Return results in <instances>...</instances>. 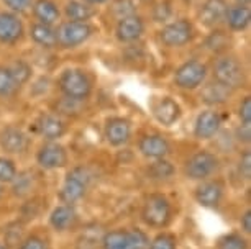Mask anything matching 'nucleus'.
<instances>
[{"label": "nucleus", "instance_id": "obj_25", "mask_svg": "<svg viewBox=\"0 0 251 249\" xmlns=\"http://www.w3.org/2000/svg\"><path fill=\"white\" fill-rule=\"evenodd\" d=\"M31 38L35 43L45 46V48H53V46L58 45V41H56V31L50 25H43V23L31 26Z\"/></svg>", "mask_w": 251, "mask_h": 249}, {"label": "nucleus", "instance_id": "obj_15", "mask_svg": "<svg viewBox=\"0 0 251 249\" xmlns=\"http://www.w3.org/2000/svg\"><path fill=\"white\" fill-rule=\"evenodd\" d=\"M131 126L123 118H112L105 125V138L112 146H122L130 139Z\"/></svg>", "mask_w": 251, "mask_h": 249}, {"label": "nucleus", "instance_id": "obj_31", "mask_svg": "<svg viewBox=\"0 0 251 249\" xmlns=\"http://www.w3.org/2000/svg\"><path fill=\"white\" fill-rule=\"evenodd\" d=\"M17 177V167L13 161L0 158V182H13Z\"/></svg>", "mask_w": 251, "mask_h": 249}, {"label": "nucleus", "instance_id": "obj_39", "mask_svg": "<svg viewBox=\"0 0 251 249\" xmlns=\"http://www.w3.org/2000/svg\"><path fill=\"white\" fill-rule=\"evenodd\" d=\"M241 228H243L245 233H251V211L250 210L241 217Z\"/></svg>", "mask_w": 251, "mask_h": 249}, {"label": "nucleus", "instance_id": "obj_10", "mask_svg": "<svg viewBox=\"0 0 251 249\" xmlns=\"http://www.w3.org/2000/svg\"><path fill=\"white\" fill-rule=\"evenodd\" d=\"M38 164L45 169H58L66 166L68 162V154L66 149L58 143H48L38 151Z\"/></svg>", "mask_w": 251, "mask_h": 249}, {"label": "nucleus", "instance_id": "obj_2", "mask_svg": "<svg viewBox=\"0 0 251 249\" xmlns=\"http://www.w3.org/2000/svg\"><path fill=\"white\" fill-rule=\"evenodd\" d=\"M214 77L215 81L225 86L226 89L233 91V89L243 87L245 84V70L238 61L231 56L222 58L217 61L215 68H214Z\"/></svg>", "mask_w": 251, "mask_h": 249}, {"label": "nucleus", "instance_id": "obj_34", "mask_svg": "<svg viewBox=\"0 0 251 249\" xmlns=\"http://www.w3.org/2000/svg\"><path fill=\"white\" fill-rule=\"evenodd\" d=\"M240 118L245 125H251V98L246 97L240 105Z\"/></svg>", "mask_w": 251, "mask_h": 249}, {"label": "nucleus", "instance_id": "obj_24", "mask_svg": "<svg viewBox=\"0 0 251 249\" xmlns=\"http://www.w3.org/2000/svg\"><path fill=\"white\" fill-rule=\"evenodd\" d=\"M33 13L43 25H53L59 18V10L51 0H38L33 5Z\"/></svg>", "mask_w": 251, "mask_h": 249}, {"label": "nucleus", "instance_id": "obj_17", "mask_svg": "<svg viewBox=\"0 0 251 249\" xmlns=\"http://www.w3.org/2000/svg\"><path fill=\"white\" fill-rule=\"evenodd\" d=\"M222 195H224V187L220 182H203L202 185L197 187L196 199L202 206L214 208L220 204Z\"/></svg>", "mask_w": 251, "mask_h": 249}, {"label": "nucleus", "instance_id": "obj_20", "mask_svg": "<svg viewBox=\"0 0 251 249\" xmlns=\"http://www.w3.org/2000/svg\"><path fill=\"white\" fill-rule=\"evenodd\" d=\"M38 130L46 139H58L66 133L64 121L56 115H43L38 121Z\"/></svg>", "mask_w": 251, "mask_h": 249}, {"label": "nucleus", "instance_id": "obj_13", "mask_svg": "<svg viewBox=\"0 0 251 249\" xmlns=\"http://www.w3.org/2000/svg\"><path fill=\"white\" fill-rule=\"evenodd\" d=\"M145 31L143 20L136 15H128V17H122L120 22L117 25V38L120 41H135L138 40Z\"/></svg>", "mask_w": 251, "mask_h": 249}, {"label": "nucleus", "instance_id": "obj_37", "mask_svg": "<svg viewBox=\"0 0 251 249\" xmlns=\"http://www.w3.org/2000/svg\"><path fill=\"white\" fill-rule=\"evenodd\" d=\"M20 249H46V243L43 241V239L31 236V238H28L22 243Z\"/></svg>", "mask_w": 251, "mask_h": 249}, {"label": "nucleus", "instance_id": "obj_30", "mask_svg": "<svg viewBox=\"0 0 251 249\" xmlns=\"http://www.w3.org/2000/svg\"><path fill=\"white\" fill-rule=\"evenodd\" d=\"M8 70L12 72V76L18 86H22L23 82H26L28 77H30V68H28V64H25L23 61L13 63L10 68H8Z\"/></svg>", "mask_w": 251, "mask_h": 249}, {"label": "nucleus", "instance_id": "obj_42", "mask_svg": "<svg viewBox=\"0 0 251 249\" xmlns=\"http://www.w3.org/2000/svg\"><path fill=\"white\" fill-rule=\"evenodd\" d=\"M238 2H240V3H243V5H248L250 0H238Z\"/></svg>", "mask_w": 251, "mask_h": 249}, {"label": "nucleus", "instance_id": "obj_5", "mask_svg": "<svg viewBox=\"0 0 251 249\" xmlns=\"http://www.w3.org/2000/svg\"><path fill=\"white\" fill-rule=\"evenodd\" d=\"M145 223L154 228H163L171 220V205L163 195H150L141 211Z\"/></svg>", "mask_w": 251, "mask_h": 249}, {"label": "nucleus", "instance_id": "obj_1", "mask_svg": "<svg viewBox=\"0 0 251 249\" xmlns=\"http://www.w3.org/2000/svg\"><path fill=\"white\" fill-rule=\"evenodd\" d=\"M148 238L140 229H131V231L113 229L105 233L102 238L103 249H148Z\"/></svg>", "mask_w": 251, "mask_h": 249}, {"label": "nucleus", "instance_id": "obj_43", "mask_svg": "<svg viewBox=\"0 0 251 249\" xmlns=\"http://www.w3.org/2000/svg\"><path fill=\"white\" fill-rule=\"evenodd\" d=\"M0 249H5V246H2V244H0Z\"/></svg>", "mask_w": 251, "mask_h": 249}, {"label": "nucleus", "instance_id": "obj_33", "mask_svg": "<svg viewBox=\"0 0 251 249\" xmlns=\"http://www.w3.org/2000/svg\"><path fill=\"white\" fill-rule=\"evenodd\" d=\"M150 249H176V241H174V238L171 234H158L151 244L148 246Z\"/></svg>", "mask_w": 251, "mask_h": 249}, {"label": "nucleus", "instance_id": "obj_38", "mask_svg": "<svg viewBox=\"0 0 251 249\" xmlns=\"http://www.w3.org/2000/svg\"><path fill=\"white\" fill-rule=\"evenodd\" d=\"M236 133H238V139L240 141H245V143H248L250 138H251V135H250V125H245L243 123L238 128V131H236Z\"/></svg>", "mask_w": 251, "mask_h": 249}, {"label": "nucleus", "instance_id": "obj_41", "mask_svg": "<svg viewBox=\"0 0 251 249\" xmlns=\"http://www.w3.org/2000/svg\"><path fill=\"white\" fill-rule=\"evenodd\" d=\"M86 3H103V2H107V0H84Z\"/></svg>", "mask_w": 251, "mask_h": 249}, {"label": "nucleus", "instance_id": "obj_6", "mask_svg": "<svg viewBox=\"0 0 251 249\" xmlns=\"http://www.w3.org/2000/svg\"><path fill=\"white\" fill-rule=\"evenodd\" d=\"M92 33V28L86 22H66L56 31V41L63 48H75L82 45Z\"/></svg>", "mask_w": 251, "mask_h": 249}, {"label": "nucleus", "instance_id": "obj_29", "mask_svg": "<svg viewBox=\"0 0 251 249\" xmlns=\"http://www.w3.org/2000/svg\"><path fill=\"white\" fill-rule=\"evenodd\" d=\"M248 248V244L243 238L240 236V234H226V236L220 238L219 241V249H246Z\"/></svg>", "mask_w": 251, "mask_h": 249}, {"label": "nucleus", "instance_id": "obj_19", "mask_svg": "<svg viewBox=\"0 0 251 249\" xmlns=\"http://www.w3.org/2000/svg\"><path fill=\"white\" fill-rule=\"evenodd\" d=\"M154 116L163 125L171 126L174 121H177L179 116H181V107H179L177 103L173 100V98L164 97V98H161L158 103H156Z\"/></svg>", "mask_w": 251, "mask_h": 249}, {"label": "nucleus", "instance_id": "obj_22", "mask_svg": "<svg viewBox=\"0 0 251 249\" xmlns=\"http://www.w3.org/2000/svg\"><path fill=\"white\" fill-rule=\"evenodd\" d=\"M75 210L73 208L71 205H61L58 208L53 210L50 217V222H51V226L58 231H64V229L71 228L75 222Z\"/></svg>", "mask_w": 251, "mask_h": 249}, {"label": "nucleus", "instance_id": "obj_11", "mask_svg": "<svg viewBox=\"0 0 251 249\" xmlns=\"http://www.w3.org/2000/svg\"><path fill=\"white\" fill-rule=\"evenodd\" d=\"M226 10L228 7H226L225 0H205L199 12V18H201L202 25L212 28L219 25L222 20H225Z\"/></svg>", "mask_w": 251, "mask_h": 249}, {"label": "nucleus", "instance_id": "obj_28", "mask_svg": "<svg viewBox=\"0 0 251 249\" xmlns=\"http://www.w3.org/2000/svg\"><path fill=\"white\" fill-rule=\"evenodd\" d=\"M228 45H230V38L224 31H214L205 41L207 49L214 51V53H222V51L228 48Z\"/></svg>", "mask_w": 251, "mask_h": 249}, {"label": "nucleus", "instance_id": "obj_21", "mask_svg": "<svg viewBox=\"0 0 251 249\" xmlns=\"http://www.w3.org/2000/svg\"><path fill=\"white\" fill-rule=\"evenodd\" d=\"M225 20H226L228 26L233 31L245 30V28L250 25V20H251V10H250V7L248 5H243V3H240V5L228 8V10H226Z\"/></svg>", "mask_w": 251, "mask_h": 249}, {"label": "nucleus", "instance_id": "obj_35", "mask_svg": "<svg viewBox=\"0 0 251 249\" xmlns=\"http://www.w3.org/2000/svg\"><path fill=\"white\" fill-rule=\"evenodd\" d=\"M240 174L245 179H250L251 177V154L246 151L240 159Z\"/></svg>", "mask_w": 251, "mask_h": 249}, {"label": "nucleus", "instance_id": "obj_16", "mask_svg": "<svg viewBox=\"0 0 251 249\" xmlns=\"http://www.w3.org/2000/svg\"><path fill=\"white\" fill-rule=\"evenodd\" d=\"M0 146L12 154L23 153L26 148V136L15 126H7L0 133Z\"/></svg>", "mask_w": 251, "mask_h": 249}, {"label": "nucleus", "instance_id": "obj_26", "mask_svg": "<svg viewBox=\"0 0 251 249\" xmlns=\"http://www.w3.org/2000/svg\"><path fill=\"white\" fill-rule=\"evenodd\" d=\"M66 15L71 22H86L94 15V10L87 3L82 2H69L66 5Z\"/></svg>", "mask_w": 251, "mask_h": 249}, {"label": "nucleus", "instance_id": "obj_32", "mask_svg": "<svg viewBox=\"0 0 251 249\" xmlns=\"http://www.w3.org/2000/svg\"><path fill=\"white\" fill-rule=\"evenodd\" d=\"M174 172L173 166L169 162L166 161H158L154 162L153 166L150 169V174L154 177V179H168V177H171Z\"/></svg>", "mask_w": 251, "mask_h": 249}, {"label": "nucleus", "instance_id": "obj_9", "mask_svg": "<svg viewBox=\"0 0 251 249\" xmlns=\"http://www.w3.org/2000/svg\"><path fill=\"white\" fill-rule=\"evenodd\" d=\"M194 30L187 20H176L161 30V41L169 48H179L192 40Z\"/></svg>", "mask_w": 251, "mask_h": 249}, {"label": "nucleus", "instance_id": "obj_12", "mask_svg": "<svg viewBox=\"0 0 251 249\" xmlns=\"http://www.w3.org/2000/svg\"><path fill=\"white\" fill-rule=\"evenodd\" d=\"M220 125H222V118L219 113H215V112H202L197 116L194 133H196L199 139H210L219 133Z\"/></svg>", "mask_w": 251, "mask_h": 249}, {"label": "nucleus", "instance_id": "obj_40", "mask_svg": "<svg viewBox=\"0 0 251 249\" xmlns=\"http://www.w3.org/2000/svg\"><path fill=\"white\" fill-rule=\"evenodd\" d=\"M84 244H86V246H89V248H92V243H91V241H87V239H86V238H84V239H82V241H80V243H79V246H84Z\"/></svg>", "mask_w": 251, "mask_h": 249}, {"label": "nucleus", "instance_id": "obj_4", "mask_svg": "<svg viewBox=\"0 0 251 249\" xmlns=\"http://www.w3.org/2000/svg\"><path fill=\"white\" fill-rule=\"evenodd\" d=\"M92 179V174L89 172V169L86 167H77L66 177L63 189L59 192L61 200L66 204H74L79 199H82L86 194L89 182Z\"/></svg>", "mask_w": 251, "mask_h": 249}, {"label": "nucleus", "instance_id": "obj_14", "mask_svg": "<svg viewBox=\"0 0 251 249\" xmlns=\"http://www.w3.org/2000/svg\"><path fill=\"white\" fill-rule=\"evenodd\" d=\"M23 25L15 15L0 12V43H15L22 38Z\"/></svg>", "mask_w": 251, "mask_h": 249}, {"label": "nucleus", "instance_id": "obj_7", "mask_svg": "<svg viewBox=\"0 0 251 249\" xmlns=\"http://www.w3.org/2000/svg\"><path fill=\"white\" fill-rule=\"evenodd\" d=\"M219 167V159L208 151H199L186 164V176L192 181H202L212 176Z\"/></svg>", "mask_w": 251, "mask_h": 249}, {"label": "nucleus", "instance_id": "obj_18", "mask_svg": "<svg viewBox=\"0 0 251 249\" xmlns=\"http://www.w3.org/2000/svg\"><path fill=\"white\" fill-rule=\"evenodd\" d=\"M169 143L168 139H164L163 136L158 135H151L145 136L140 141V151L146 158H153V159H163L166 154L169 153Z\"/></svg>", "mask_w": 251, "mask_h": 249}, {"label": "nucleus", "instance_id": "obj_36", "mask_svg": "<svg viewBox=\"0 0 251 249\" xmlns=\"http://www.w3.org/2000/svg\"><path fill=\"white\" fill-rule=\"evenodd\" d=\"M3 2H5L7 7H10L15 12H25L31 5V0H3Z\"/></svg>", "mask_w": 251, "mask_h": 249}, {"label": "nucleus", "instance_id": "obj_8", "mask_svg": "<svg viewBox=\"0 0 251 249\" xmlns=\"http://www.w3.org/2000/svg\"><path fill=\"white\" fill-rule=\"evenodd\" d=\"M207 76V68L199 61H189V63L182 64L181 68L176 70L174 76V82L181 89H196L203 82Z\"/></svg>", "mask_w": 251, "mask_h": 249}, {"label": "nucleus", "instance_id": "obj_3", "mask_svg": "<svg viewBox=\"0 0 251 249\" xmlns=\"http://www.w3.org/2000/svg\"><path fill=\"white\" fill-rule=\"evenodd\" d=\"M59 86L64 95L68 98H73V100H86L92 91L89 77L82 70L77 69L66 70L59 79Z\"/></svg>", "mask_w": 251, "mask_h": 249}, {"label": "nucleus", "instance_id": "obj_23", "mask_svg": "<svg viewBox=\"0 0 251 249\" xmlns=\"http://www.w3.org/2000/svg\"><path fill=\"white\" fill-rule=\"evenodd\" d=\"M202 100L208 103V105H220V103H225L230 97V89H226L225 86H222L219 82H212L207 84L203 87V91L201 93Z\"/></svg>", "mask_w": 251, "mask_h": 249}, {"label": "nucleus", "instance_id": "obj_27", "mask_svg": "<svg viewBox=\"0 0 251 249\" xmlns=\"http://www.w3.org/2000/svg\"><path fill=\"white\" fill-rule=\"evenodd\" d=\"M18 87L20 86L15 82V79H13L8 68H0V97L12 95Z\"/></svg>", "mask_w": 251, "mask_h": 249}]
</instances>
